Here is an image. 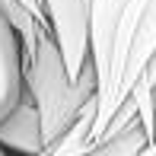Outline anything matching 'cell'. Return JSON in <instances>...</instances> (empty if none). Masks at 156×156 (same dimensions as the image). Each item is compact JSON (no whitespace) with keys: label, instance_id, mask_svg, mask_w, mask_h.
Here are the masks:
<instances>
[{"label":"cell","instance_id":"9c48e42d","mask_svg":"<svg viewBox=\"0 0 156 156\" xmlns=\"http://www.w3.org/2000/svg\"><path fill=\"white\" fill-rule=\"evenodd\" d=\"M0 156H16V153H10V150H3V147H0Z\"/></svg>","mask_w":156,"mask_h":156},{"label":"cell","instance_id":"3957f363","mask_svg":"<svg viewBox=\"0 0 156 156\" xmlns=\"http://www.w3.org/2000/svg\"><path fill=\"white\" fill-rule=\"evenodd\" d=\"M48 35L54 38L70 80L89 61V0H38Z\"/></svg>","mask_w":156,"mask_h":156},{"label":"cell","instance_id":"52a82bcc","mask_svg":"<svg viewBox=\"0 0 156 156\" xmlns=\"http://www.w3.org/2000/svg\"><path fill=\"white\" fill-rule=\"evenodd\" d=\"M93 121H96V96L80 108V115L73 118V124L45 150V156H83L86 150H93Z\"/></svg>","mask_w":156,"mask_h":156},{"label":"cell","instance_id":"7a4b0ae2","mask_svg":"<svg viewBox=\"0 0 156 156\" xmlns=\"http://www.w3.org/2000/svg\"><path fill=\"white\" fill-rule=\"evenodd\" d=\"M147 0H89V58L96 67V121H93V144H99L108 121L115 118L118 105V83L127 61V48L134 41L140 10Z\"/></svg>","mask_w":156,"mask_h":156},{"label":"cell","instance_id":"ba28073f","mask_svg":"<svg viewBox=\"0 0 156 156\" xmlns=\"http://www.w3.org/2000/svg\"><path fill=\"white\" fill-rule=\"evenodd\" d=\"M147 144H150V140L144 137V131H140L137 118H131L121 131H115V134H108V137H102L93 150H86L83 156H137Z\"/></svg>","mask_w":156,"mask_h":156},{"label":"cell","instance_id":"30bf717a","mask_svg":"<svg viewBox=\"0 0 156 156\" xmlns=\"http://www.w3.org/2000/svg\"><path fill=\"white\" fill-rule=\"evenodd\" d=\"M153 105H156V83H153Z\"/></svg>","mask_w":156,"mask_h":156},{"label":"cell","instance_id":"8992f818","mask_svg":"<svg viewBox=\"0 0 156 156\" xmlns=\"http://www.w3.org/2000/svg\"><path fill=\"white\" fill-rule=\"evenodd\" d=\"M23 96V48L13 26L0 16V118Z\"/></svg>","mask_w":156,"mask_h":156},{"label":"cell","instance_id":"277c9868","mask_svg":"<svg viewBox=\"0 0 156 156\" xmlns=\"http://www.w3.org/2000/svg\"><path fill=\"white\" fill-rule=\"evenodd\" d=\"M0 147L16 153V156H41L45 153L38 112H35V105H32L26 89L19 96V102L0 118Z\"/></svg>","mask_w":156,"mask_h":156},{"label":"cell","instance_id":"6da1fadb","mask_svg":"<svg viewBox=\"0 0 156 156\" xmlns=\"http://www.w3.org/2000/svg\"><path fill=\"white\" fill-rule=\"evenodd\" d=\"M23 89L29 93L35 112H38L41 144H45V150H48V147L73 124V118L80 115V108L96 96L99 83H96L93 58L83 64L76 80H70L67 70H64L58 45H54V38L45 29V32H38L35 51H32L29 64L23 67Z\"/></svg>","mask_w":156,"mask_h":156},{"label":"cell","instance_id":"5b68a950","mask_svg":"<svg viewBox=\"0 0 156 156\" xmlns=\"http://www.w3.org/2000/svg\"><path fill=\"white\" fill-rule=\"evenodd\" d=\"M156 51V0H147L144 10H140V19H137V29H134V41L127 48V61H124V70H121V83H118V99H127V89L137 83V76L144 73L147 61L153 58ZM121 108V105H118Z\"/></svg>","mask_w":156,"mask_h":156}]
</instances>
